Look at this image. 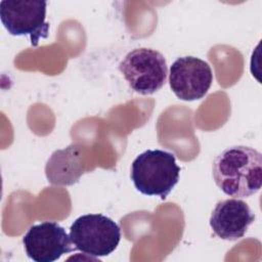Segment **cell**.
<instances>
[{
	"label": "cell",
	"instance_id": "3",
	"mask_svg": "<svg viewBox=\"0 0 262 262\" xmlns=\"http://www.w3.org/2000/svg\"><path fill=\"white\" fill-rule=\"evenodd\" d=\"M119 70L133 91L150 95L166 83L168 66L164 55L150 48L129 51L119 63Z\"/></svg>",
	"mask_w": 262,
	"mask_h": 262
},
{
	"label": "cell",
	"instance_id": "5",
	"mask_svg": "<svg viewBox=\"0 0 262 262\" xmlns=\"http://www.w3.org/2000/svg\"><path fill=\"white\" fill-rule=\"evenodd\" d=\"M46 6L47 3L40 0H2L0 19L10 35L29 36L31 44L37 46L40 39L48 37Z\"/></svg>",
	"mask_w": 262,
	"mask_h": 262
},
{
	"label": "cell",
	"instance_id": "4",
	"mask_svg": "<svg viewBox=\"0 0 262 262\" xmlns=\"http://www.w3.org/2000/svg\"><path fill=\"white\" fill-rule=\"evenodd\" d=\"M70 237L77 250L92 257H103L117 249L121 229L114 220L104 215L86 214L73 222Z\"/></svg>",
	"mask_w": 262,
	"mask_h": 262
},
{
	"label": "cell",
	"instance_id": "7",
	"mask_svg": "<svg viewBox=\"0 0 262 262\" xmlns=\"http://www.w3.org/2000/svg\"><path fill=\"white\" fill-rule=\"evenodd\" d=\"M27 256L35 262H53L77 250L70 234L56 222L44 221L31 226L23 237Z\"/></svg>",
	"mask_w": 262,
	"mask_h": 262
},
{
	"label": "cell",
	"instance_id": "8",
	"mask_svg": "<svg viewBox=\"0 0 262 262\" xmlns=\"http://www.w3.org/2000/svg\"><path fill=\"white\" fill-rule=\"evenodd\" d=\"M254 220L255 214L249 205L233 198L218 202L209 221L213 232L219 238L237 241L246 234Z\"/></svg>",
	"mask_w": 262,
	"mask_h": 262
},
{
	"label": "cell",
	"instance_id": "1",
	"mask_svg": "<svg viewBox=\"0 0 262 262\" xmlns=\"http://www.w3.org/2000/svg\"><path fill=\"white\" fill-rule=\"evenodd\" d=\"M212 175L226 195L249 198L262 185V155L250 146H229L215 158Z\"/></svg>",
	"mask_w": 262,
	"mask_h": 262
},
{
	"label": "cell",
	"instance_id": "2",
	"mask_svg": "<svg viewBox=\"0 0 262 262\" xmlns=\"http://www.w3.org/2000/svg\"><path fill=\"white\" fill-rule=\"evenodd\" d=\"M180 168L172 152L147 149L135 158L131 166V180L145 195L165 200L179 180Z\"/></svg>",
	"mask_w": 262,
	"mask_h": 262
},
{
	"label": "cell",
	"instance_id": "9",
	"mask_svg": "<svg viewBox=\"0 0 262 262\" xmlns=\"http://www.w3.org/2000/svg\"><path fill=\"white\" fill-rule=\"evenodd\" d=\"M81 148L71 144L66 149L55 150L46 164V177L56 185H72L84 173L81 164Z\"/></svg>",
	"mask_w": 262,
	"mask_h": 262
},
{
	"label": "cell",
	"instance_id": "6",
	"mask_svg": "<svg viewBox=\"0 0 262 262\" xmlns=\"http://www.w3.org/2000/svg\"><path fill=\"white\" fill-rule=\"evenodd\" d=\"M213 82L209 63L195 56L177 58L170 68L169 84L177 98L193 101L203 98Z\"/></svg>",
	"mask_w": 262,
	"mask_h": 262
}]
</instances>
